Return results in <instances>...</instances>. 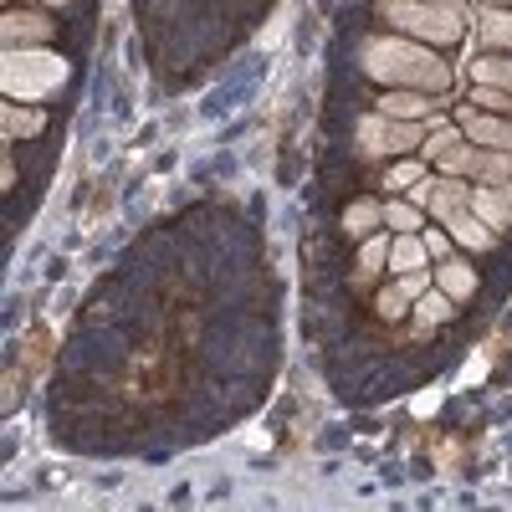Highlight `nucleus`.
I'll return each mask as SVG.
<instances>
[{"label":"nucleus","instance_id":"obj_14","mask_svg":"<svg viewBox=\"0 0 512 512\" xmlns=\"http://www.w3.org/2000/svg\"><path fill=\"white\" fill-rule=\"evenodd\" d=\"M477 31H482V47L512 52V11H482L477 16Z\"/></svg>","mask_w":512,"mask_h":512},{"label":"nucleus","instance_id":"obj_20","mask_svg":"<svg viewBox=\"0 0 512 512\" xmlns=\"http://www.w3.org/2000/svg\"><path fill=\"white\" fill-rule=\"evenodd\" d=\"M477 82H492V88L512 93V57H477Z\"/></svg>","mask_w":512,"mask_h":512},{"label":"nucleus","instance_id":"obj_19","mask_svg":"<svg viewBox=\"0 0 512 512\" xmlns=\"http://www.w3.org/2000/svg\"><path fill=\"white\" fill-rule=\"evenodd\" d=\"M384 262H390V241H384V236H369L364 251H359V282H369Z\"/></svg>","mask_w":512,"mask_h":512},{"label":"nucleus","instance_id":"obj_4","mask_svg":"<svg viewBox=\"0 0 512 512\" xmlns=\"http://www.w3.org/2000/svg\"><path fill=\"white\" fill-rule=\"evenodd\" d=\"M425 134H431V123L420 118H390V113H369L359 118V149L364 154H410L425 144Z\"/></svg>","mask_w":512,"mask_h":512},{"label":"nucleus","instance_id":"obj_5","mask_svg":"<svg viewBox=\"0 0 512 512\" xmlns=\"http://www.w3.org/2000/svg\"><path fill=\"white\" fill-rule=\"evenodd\" d=\"M415 205L431 210V216H441V226H446L456 210L472 205V190H466L456 175H446V180H420V185H415Z\"/></svg>","mask_w":512,"mask_h":512},{"label":"nucleus","instance_id":"obj_21","mask_svg":"<svg viewBox=\"0 0 512 512\" xmlns=\"http://www.w3.org/2000/svg\"><path fill=\"white\" fill-rule=\"evenodd\" d=\"M384 226H390V231H420V205H405V200H390V205H384Z\"/></svg>","mask_w":512,"mask_h":512},{"label":"nucleus","instance_id":"obj_3","mask_svg":"<svg viewBox=\"0 0 512 512\" xmlns=\"http://www.w3.org/2000/svg\"><path fill=\"white\" fill-rule=\"evenodd\" d=\"M379 16L431 41V47H451V41H461V6L456 0H379Z\"/></svg>","mask_w":512,"mask_h":512},{"label":"nucleus","instance_id":"obj_2","mask_svg":"<svg viewBox=\"0 0 512 512\" xmlns=\"http://www.w3.org/2000/svg\"><path fill=\"white\" fill-rule=\"evenodd\" d=\"M67 82V62L57 52L41 47H6V62H0V88L16 103H41L47 93H57Z\"/></svg>","mask_w":512,"mask_h":512},{"label":"nucleus","instance_id":"obj_11","mask_svg":"<svg viewBox=\"0 0 512 512\" xmlns=\"http://www.w3.org/2000/svg\"><path fill=\"white\" fill-rule=\"evenodd\" d=\"M0 128H6V139H31V134H41L47 128V113H36L31 103H6L0 108Z\"/></svg>","mask_w":512,"mask_h":512},{"label":"nucleus","instance_id":"obj_16","mask_svg":"<svg viewBox=\"0 0 512 512\" xmlns=\"http://www.w3.org/2000/svg\"><path fill=\"white\" fill-rule=\"evenodd\" d=\"M451 308H456V297H446L441 287H431V292H420V303H415V313H420V323H446L451 318Z\"/></svg>","mask_w":512,"mask_h":512},{"label":"nucleus","instance_id":"obj_8","mask_svg":"<svg viewBox=\"0 0 512 512\" xmlns=\"http://www.w3.org/2000/svg\"><path fill=\"white\" fill-rule=\"evenodd\" d=\"M446 231H451V241H461V246H472V251H487V246H497V231L477 216L472 205L466 210H456V216L446 221Z\"/></svg>","mask_w":512,"mask_h":512},{"label":"nucleus","instance_id":"obj_23","mask_svg":"<svg viewBox=\"0 0 512 512\" xmlns=\"http://www.w3.org/2000/svg\"><path fill=\"white\" fill-rule=\"evenodd\" d=\"M477 103L492 108V113H507L512 108V93L507 88H492V82H477Z\"/></svg>","mask_w":512,"mask_h":512},{"label":"nucleus","instance_id":"obj_22","mask_svg":"<svg viewBox=\"0 0 512 512\" xmlns=\"http://www.w3.org/2000/svg\"><path fill=\"white\" fill-rule=\"evenodd\" d=\"M425 175H420V164H410V159H400V164H390L384 169V190H415Z\"/></svg>","mask_w":512,"mask_h":512},{"label":"nucleus","instance_id":"obj_26","mask_svg":"<svg viewBox=\"0 0 512 512\" xmlns=\"http://www.w3.org/2000/svg\"><path fill=\"white\" fill-rule=\"evenodd\" d=\"M405 297H420V292H431V282H425L420 272H400V282H395Z\"/></svg>","mask_w":512,"mask_h":512},{"label":"nucleus","instance_id":"obj_6","mask_svg":"<svg viewBox=\"0 0 512 512\" xmlns=\"http://www.w3.org/2000/svg\"><path fill=\"white\" fill-rule=\"evenodd\" d=\"M461 134L472 139L477 149H507L512 154V118H492L477 108H461Z\"/></svg>","mask_w":512,"mask_h":512},{"label":"nucleus","instance_id":"obj_17","mask_svg":"<svg viewBox=\"0 0 512 512\" xmlns=\"http://www.w3.org/2000/svg\"><path fill=\"white\" fill-rule=\"evenodd\" d=\"M379 221H384V205H374V200H359V205H349V210H344V231H354V236L374 231Z\"/></svg>","mask_w":512,"mask_h":512},{"label":"nucleus","instance_id":"obj_25","mask_svg":"<svg viewBox=\"0 0 512 512\" xmlns=\"http://www.w3.org/2000/svg\"><path fill=\"white\" fill-rule=\"evenodd\" d=\"M420 241H425V251H431V256H441V262L451 256V231H425Z\"/></svg>","mask_w":512,"mask_h":512},{"label":"nucleus","instance_id":"obj_1","mask_svg":"<svg viewBox=\"0 0 512 512\" xmlns=\"http://www.w3.org/2000/svg\"><path fill=\"white\" fill-rule=\"evenodd\" d=\"M364 72L384 88H420V93H446V62L431 47H415V41L400 36H374L364 47Z\"/></svg>","mask_w":512,"mask_h":512},{"label":"nucleus","instance_id":"obj_24","mask_svg":"<svg viewBox=\"0 0 512 512\" xmlns=\"http://www.w3.org/2000/svg\"><path fill=\"white\" fill-rule=\"evenodd\" d=\"M405 303H410V297L400 287H384L379 292V318H405Z\"/></svg>","mask_w":512,"mask_h":512},{"label":"nucleus","instance_id":"obj_13","mask_svg":"<svg viewBox=\"0 0 512 512\" xmlns=\"http://www.w3.org/2000/svg\"><path fill=\"white\" fill-rule=\"evenodd\" d=\"M472 175H477L482 185H512V154H507V149H482Z\"/></svg>","mask_w":512,"mask_h":512},{"label":"nucleus","instance_id":"obj_10","mask_svg":"<svg viewBox=\"0 0 512 512\" xmlns=\"http://www.w3.org/2000/svg\"><path fill=\"white\" fill-rule=\"evenodd\" d=\"M0 36H6V47H36V41L52 36V21L47 16H31V11H11Z\"/></svg>","mask_w":512,"mask_h":512},{"label":"nucleus","instance_id":"obj_18","mask_svg":"<svg viewBox=\"0 0 512 512\" xmlns=\"http://www.w3.org/2000/svg\"><path fill=\"white\" fill-rule=\"evenodd\" d=\"M477 144L472 139H461V144H451L446 154H441V169H446V175H472V169H477Z\"/></svg>","mask_w":512,"mask_h":512},{"label":"nucleus","instance_id":"obj_28","mask_svg":"<svg viewBox=\"0 0 512 512\" xmlns=\"http://www.w3.org/2000/svg\"><path fill=\"white\" fill-rule=\"evenodd\" d=\"M502 6H512V0H502Z\"/></svg>","mask_w":512,"mask_h":512},{"label":"nucleus","instance_id":"obj_9","mask_svg":"<svg viewBox=\"0 0 512 512\" xmlns=\"http://www.w3.org/2000/svg\"><path fill=\"white\" fill-rule=\"evenodd\" d=\"M379 113H390V118H436V98L420 93V88H390L384 103H379Z\"/></svg>","mask_w":512,"mask_h":512},{"label":"nucleus","instance_id":"obj_27","mask_svg":"<svg viewBox=\"0 0 512 512\" xmlns=\"http://www.w3.org/2000/svg\"><path fill=\"white\" fill-rule=\"evenodd\" d=\"M47 6H67V0H47Z\"/></svg>","mask_w":512,"mask_h":512},{"label":"nucleus","instance_id":"obj_12","mask_svg":"<svg viewBox=\"0 0 512 512\" xmlns=\"http://www.w3.org/2000/svg\"><path fill=\"white\" fill-rule=\"evenodd\" d=\"M425 256H431V251H425V241H420L415 231H405V236L390 241V267H395V277H400V272H420Z\"/></svg>","mask_w":512,"mask_h":512},{"label":"nucleus","instance_id":"obj_15","mask_svg":"<svg viewBox=\"0 0 512 512\" xmlns=\"http://www.w3.org/2000/svg\"><path fill=\"white\" fill-rule=\"evenodd\" d=\"M441 292L456 297V303H461V297H472L477 292V272L466 262H451V256H446V262H441Z\"/></svg>","mask_w":512,"mask_h":512},{"label":"nucleus","instance_id":"obj_7","mask_svg":"<svg viewBox=\"0 0 512 512\" xmlns=\"http://www.w3.org/2000/svg\"><path fill=\"white\" fill-rule=\"evenodd\" d=\"M472 210L492 231H507L512 226V185H477L472 190Z\"/></svg>","mask_w":512,"mask_h":512}]
</instances>
